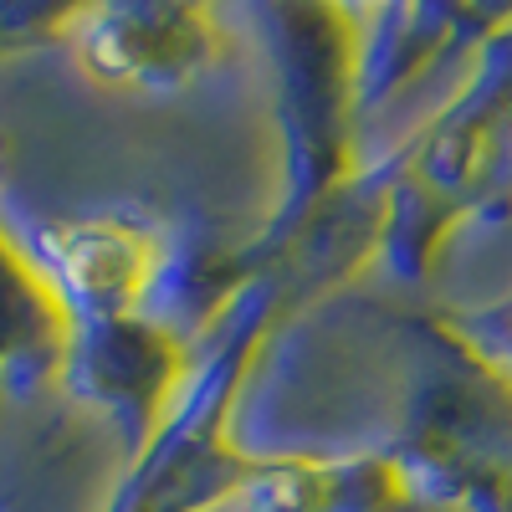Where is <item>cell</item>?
Returning <instances> with one entry per match:
<instances>
[{
	"mask_svg": "<svg viewBox=\"0 0 512 512\" xmlns=\"http://www.w3.org/2000/svg\"><path fill=\"white\" fill-rule=\"evenodd\" d=\"M57 262H62L67 282L88 297V303H123V297L139 287V272H144L139 246L128 236H118V231H77V236H67Z\"/></svg>",
	"mask_w": 512,
	"mask_h": 512,
	"instance_id": "obj_1",
	"label": "cell"
}]
</instances>
